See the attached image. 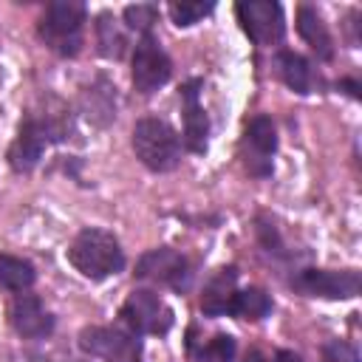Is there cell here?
<instances>
[{"instance_id":"cell-20","label":"cell","mask_w":362,"mask_h":362,"mask_svg":"<svg viewBox=\"0 0 362 362\" xmlns=\"http://www.w3.org/2000/svg\"><path fill=\"white\" fill-rule=\"evenodd\" d=\"M277 62H280V76H283V82L294 90V93H300V96H305V93H311V62L305 59V57H300V54H294V51H280V57H277Z\"/></svg>"},{"instance_id":"cell-19","label":"cell","mask_w":362,"mask_h":362,"mask_svg":"<svg viewBox=\"0 0 362 362\" xmlns=\"http://www.w3.org/2000/svg\"><path fill=\"white\" fill-rule=\"evenodd\" d=\"M37 280V272L28 260L17 257V255H0V288L6 291H28Z\"/></svg>"},{"instance_id":"cell-24","label":"cell","mask_w":362,"mask_h":362,"mask_svg":"<svg viewBox=\"0 0 362 362\" xmlns=\"http://www.w3.org/2000/svg\"><path fill=\"white\" fill-rule=\"evenodd\" d=\"M322 362H359V354L345 339H331L322 345Z\"/></svg>"},{"instance_id":"cell-17","label":"cell","mask_w":362,"mask_h":362,"mask_svg":"<svg viewBox=\"0 0 362 362\" xmlns=\"http://www.w3.org/2000/svg\"><path fill=\"white\" fill-rule=\"evenodd\" d=\"M187 354L195 362H235V337L229 334H215L212 339H195L192 328H189V339H187Z\"/></svg>"},{"instance_id":"cell-21","label":"cell","mask_w":362,"mask_h":362,"mask_svg":"<svg viewBox=\"0 0 362 362\" xmlns=\"http://www.w3.org/2000/svg\"><path fill=\"white\" fill-rule=\"evenodd\" d=\"M96 42H99L102 57H107V59H119L124 54V48H127V37H124L122 25L107 11L96 17Z\"/></svg>"},{"instance_id":"cell-8","label":"cell","mask_w":362,"mask_h":362,"mask_svg":"<svg viewBox=\"0 0 362 362\" xmlns=\"http://www.w3.org/2000/svg\"><path fill=\"white\" fill-rule=\"evenodd\" d=\"M79 348L102 362H141V342L136 339V334L110 325L82 328Z\"/></svg>"},{"instance_id":"cell-4","label":"cell","mask_w":362,"mask_h":362,"mask_svg":"<svg viewBox=\"0 0 362 362\" xmlns=\"http://www.w3.org/2000/svg\"><path fill=\"white\" fill-rule=\"evenodd\" d=\"M65 136H68V127H65L59 119L28 113V116L20 122L17 139H14L11 147H8V164H11V170H14V173H31V170L40 164L45 147L62 141Z\"/></svg>"},{"instance_id":"cell-9","label":"cell","mask_w":362,"mask_h":362,"mask_svg":"<svg viewBox=\"0 0 362 362\" xmlns=\"http://www.w3.org/2000/svg\"><path fill=\"white\" fill-rule=\"evenodd\" d=\"M136 277L158 283V286H170L173 291H187L192 283V266L181 252H175L170 246H158L139 257Z\"/></svg>"},{"instance_id":"cell-6","label":"cell","mask_w":362,"mask_h":362,"mask_svg":"<svg viewBox=\"0 0 362 362\" xmlns=\"http://www.w3.org/2000/svg\"><path fill=\"white\" fill-rule=\"evenodd\" d=\"M288 283L303 297L325 300H348L362 291V274L356 269H300Z\"/></svg>"},{"instance_id":"cell-23","label":"cell","mask_w":362,"mask_h":362,"mask_svg":"<svg viewBox=\"0 0 362 362\" xmlns=\"http://www.w3.org/2000/svg\"><path fill=\"white\" fill-rule=\"evenodd\" d=\"M156 20H158V6H156V3H133V6L124 8V23H127V28H133V31L147 34Z\"/></svg>"},{"instance_id":"cell-13","label":"cell","mask_w":362,"mask_h":362,"mask_svg":"<svg viewBox=\"0 0 362 362\" xmlns=\"http://www.w3.org/2000/svg\"><path fill=\"white\" fill-rule=\"evenodd\" d=\"M201 79H189L181 85V102H184V144L189 153H204L209 141V119L201 107Z\"/></svg>"},{"instance_id":"cell-12","label":"cell","mask_w":362,"mask_h":362,"mask_svg":"<svg viewBox=\"0 0 362 362\" xmlns=\"http://www.w3.org/2000/svg\"><path fill=\"white\" fill-rule=\"evenodd\" d=\"M8 322L11 328L25 339H42L54 331V317L42 308L40 297L34 294H17L8 305Z\"/></svg>"},{"instance_id":"cell-2","label":"cell","mask_w":362,"mask_h":362,"mask_svg":"<svg viewBox=\"0 0 362 362\" xmlns=\"http://www.w3.org/2000/svg\"><path fill=\"white\" fill-rule=\"evenodd\" d=\"M133 153L153 173H170L181 161V139L167 119L144 116L133 124Z\"/></svg>"},{"instance_id":"cell-18","label":"cell","mask_w":362,"mask_h":362,"mask_svg":"<svg viewBox=\"0 0 362 362\" xmlns=\"http://www.w3.org/2000/svg\"><path fill=\"white\" fill-rule=\"evenodd\" d=\"M269 311H272V297H269L263 288L249 286V288H243V291H235V297H232L226 314H232V317H238V320L257 322V320L269 317Z\"/></svg>"},{"instance_id":"cell-10","label":"cell","mask_w":362,"mask_h":362,"mask_svg":"<svg viewBox=\"0 0 362 362\" xmlns=\"http://www.w3.org/2000/svg\"><path fill=\"white\" fill-rule=\"evenodd\" d=\"M240 28L249 34L252 42L257 45H277L286 34V20H283V6L272 0H240L235 6Z\"/></svg>"},{"instance_id":"cell-7","label":"cell","mask_w":362,"mask_h":362,"mask_svg":"<svg viewBox=\"0 0 362 362\" xmlns=\"http://www.w3.org/2000/svg\"><path fill=\"white\" fill-rule=\"evenodd\" d=\"M130 79H133V88L136 93L141 96H150L156 93L158 88H164L173 76V62L167 57V51L161 48V42L156 40L153 31L141 34L136 48H133V62H130Z\"/></svg>"},{"instance_id":"cell-16","label":"cell","mask_w":362,"mask_h":362,"mask_svg":"<svg viewBox=\"0 0 362 362\" xmlns=\"http://www.w3.org/2000/svg\"><path fill=\"white\" fill-rule=\"evenodd\" d=\"M82 110L93 124H107L116 116V88L105 76H99L90 88H85Z\"/></svg>"},{"instance_id":"cell-3","label":"cell","mask_w":362,"mask_h":362,"mask_svg":"<svg viewBox=\"0 0 362 362\" xmlns=\"http://www.w3.org/2000/svg\"><path fill=\"white\" fill-rule=\"evenodd\" d=\"M88 20L85 3L54 0L45 6V14L37 25L40 40L59 57H76L82 51V25Z\"/></svg>"},{"instance_id":"cell-22","label":"cell","mask_w":362,"mask_h":362,"mask_svg":"<svg viewBox=\"0 0 362 362\" xmlns=\"http://www.w3.org/2000/svg\"><path fill=\"white\" fill-rule=\"evenodd\" d=\"M167 11H170V17H173V23H175L178 28H189V25L201 23L206 14H212V11H215V3L181 0V3H170V6H167Z\"/></svg>"},{"instance_id":"cell-11","label":"cell","mask_w":362,"mask_h":362,"mask_svg":"<svg viewBox=\"0 0 362 362\" xmlns=\"http://www.w3.org/2000/svg\"><path fill=\"white\" fill-rule=\"evenodd\" d=\"M240 150H243V164L255 178L272 175V156L277 150V130H274L272 116L260 113L246 122Z\"/></svg>"},{"instance_id":"cell-25","label":"cell","mask_w":362,"mask_h":362,"mask_svg":"<svg viewBox=\"0 0 362 362\" xmlns=\"http://www.w3.org/2000/svg\"><path fill=\"white\" fill-rule=\"evenodd\" d=\"M243 362H303L294 351H286V348H280L277 354H274V359H269L263 351H249L246 356H243Z\"/></svg>"},{"instance_id":"cell-5","label":"cell","mask_w":362,"mask_h":362,"mask_svg":"<svg viewBox=\"0 0 362 362\" xmlns=\"http://www.w3.org/2000/svg\"><path fill=\"white\" fill-rule=\"evenodd\" d=\"M119 317L124 320V325L133 334H150V337L167 334L175 322L173 308L153 288H133L127 294V300L122 303Z\"/></svg>"},{"instance_id":"cell-15","label":"cell","mask_w":362,"mask_h":362,"mask_svg":"<svg viewBox=\"0 0 362 362\" xmlns=\"http://www.w3.org/2000/svg\"><path fill=\"white\" fill-rule=\"evenodd\" d=\"M297 31H300V37L308 42V48L317 54V59H322V62L334 59V40H331V31H328V25L322 23V17H320V11H317L314 6L303 3V6L297 8Z\"/></svg>"},{"instance_id":"cell-1","label":"cell","mask_w":362,"mask_h":362,"mask_svg":"<svg viewBox=\"0 0 362 362\" xmlns=\"http://www.w3.org/2000/svg\"><path fill=\"white\" fill-rule=\"evenodd\" d=\"M68 263L88 280H105L124 269V252L113 232L85 226L68 246Z\"/></svg>"},{"instance_id":"cell-14","label":"cell","mask_w":362,"mask_h":362,"mask_svg":"<svg viewBox=\"0 0 362 362\" xmlns=\"http://www.w3.org/2000/svg\"><path fill=\"white\" fill-rule=\"evenodd\" d=\"M235 283H238V266H223L218 269L201 294V311L206 317H223L229 311V303L235 297Z\"/></svg>"},{"instance_id":"cell-26","label":"cell","mask_w":362,"mask_h":362,"mask_svg":"<svg viewBox=\"0 0 362 362\" xmlns=\"http://www.w3.org/2000/svg\"><path fill=\"white\" fill-rule=\"evenodd\" d=\"M339 88H345L354 99H359V96H362V93H359L362 88H359V82H356V79H339Z\"/></svg>"}]
</instances>
